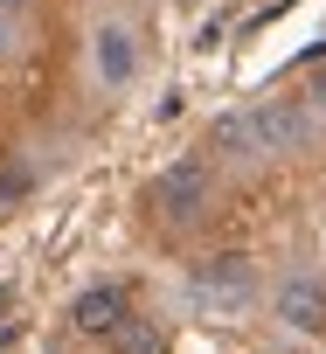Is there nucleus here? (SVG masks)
<instances>
[{"label": "nucleus", "instance_id": "obj_1", "mask_svg": "<svg viewBox=\"0 0 326 354\" xmlns=\"http://www.w3.org/2000/svg\"><path fill=\"white\" fill-rule=\"evenodd\" d=\"M312 139V118L285 97V104H250V111H229V118H215V132H209V146L222 153V160H271V153H291V146H305Z\"/></svg>", "mask_w": 326, "mask_h": 354}, {"label": "nucleus", "instance_id": "obj_2", "mask_svg": "<svg viewBox=\"0 0 326 354\" xmlns=\"http://www.w3.org/2000/svg\"><path fill=\"white\" fill-rule=\"evenodd\" d=\"M209 188H215L209 160H202V153H181V160L153 181V209L167 216V223H195V216L209 209Z\"/></svg>", "mask_w": 326, "mask_h": 354}, {"label": "nucleus", "instance_id": "obj_3", "mask_svg": "<svg viewBox=\"0 0 326 354\" xmlns=\"http://www.w3.org/2000/svg\"><path fill=\"white\" fill-rule=\"evenodd\" d=\"M278 319L291 333H326V285L319 278H285L278 285Z\"/></svg>", "mask_w": 326, "mask_h": 354}, {"label": "nucleus", "instance_id": "obj_4", "mask_svg": "<svg viewBox=\"0 0 326 354\" xmlns=\"http://www.w3.org/2000/svg\"><path fill=\"white\" fill-rule=\"evenodd\" d=\"M250 292H257V278H250V264L243 257H222V264H209L202 278H195V299L209 306H222V313H236V306H250Z\"/></svg>", "mask_w": 326, "mask_h": 354}, {"label": "nucleus", "instance_id": "obj_5", "mask_svg": "<svg viewBox=\"0 0 326 354\" xmlns=\"http://www.w3.org/2000/svg\"><path fill=\"white\" fill-rule=\"evenodd\" d=\"M125 313H132V306H125V285H90V292L70 306L77 333H90V340H111V326H118Z\"/></svg>", "mask_w": 326, "mask_h": 354}, {"label": "nucleus", "instance_id": "obj_6", "mask_svg": "<svg viewBox=\"0 0 326 354\" xmlns=\"http://www.w3.org/2000/svg\"><path fill=\"white\" fill-rule=\"evenodd\" d=\"M111 354H167V326L146 319V313H125L111 326Z\"/></svg>", "mask_w": 326, "mask_h": 354}, {"label": "nucleus", "instance_id": "obj_7", "mask_svg": "<svg viewBox=\"0 0 326 354\" xmlns=\"http://www.w3.org/2000/svg\"><path fill=\"white\" fill-rule=\"evenodd\" d=\"M139 56H132V35L125 28H97V77L104 84H132Z\"/></svg>", "mask_w": 326, "mask_h": 354}, {"label": "nucleus", "instance_id": "obj_8", "mask_svg": "<svg viewBox=\"0 0 326 354\" xmlns=\"http://www.w3.org/2000/svg\"><path fill=\"white\" fill-rule=\"evenodd\" d=\"M8 8H15V0H0V63H8V49H15V21H8Z\"/></svg>", "mask_w": 326, "mask_h": 354}]
</instances>
